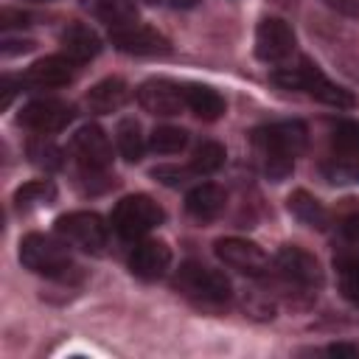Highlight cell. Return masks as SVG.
Masks as SVG:
<instances>
[{
	"label": "cell",
	"instance_id": "9c48e42d",
	"mask_svg": "<svg viewBox=\"0 0 359 359\" xmlns=\"http://www.w3.org/2000/svg\"><path fill=\"white\" fill-rule=\"evenodd\" d=\"M294 53V31L280 17H264L255 28V56L266 65H283Z\"/></svg>",
	"mask_w": 359,
	"mask_h": 359
},
{
	"label": "cell",
	"instance_id": "f546056e",
	"mask_svg": "<svg viewBox=\"0 0 359 359\" xmlns=\"http://www.w3.org/2000/svg\"><path fill=\"white\" fill-rule=\"evenodd\" d=\"M339 238L345 244L342 255H359V216H348L339 224Z\"/></svg>",
	"mask_w": 359,
	"mask_h": 359
},
{
	"label": "cell",
	"instance_id": "d4e9b609",
	"mask_svg": "<svg viewBox=\"0 0 359 359\" xmlns=\"http://www.w3.org/2000/svg\"><path fill=\"white\" fill-rule=\"evenodd\" d=\"M224 160H227V151H224L222 143H216V140H202V143L194 149V154H191V171H194L196 177H208V174H216V171L224 165Z\"/></svg>",
	"mask_w": 359,
	"mask_h": 359
},
{
	"label": "cell",
	"instance_id": "ac0fdd59",
	"mask_svg": "<svg viewBox=\"0 0 359 359\" xmlns=\"http://www.w3.org/2000/svg\"><path fill=\"white\" fill-rule=\"evenodd\" d=\"M126 101H129V84L123 79H118V76H109V79H101L98 84H93L87 98H84V104L95 115L118 112Z\"/></svg>",
	"mask_w": 359,
	"mask_h": 359
},
{
	"label": "cell",
	"instance_id": "484cf974",
	"mask_svg": "<svg viewBox=\"0 0 359 359\" xmlns=\"http://www.w3.org/2000/svg\"><path fill=\"white\" fill-rule=\"evenodd\" d=\"M323 177L334 185H359V154H334L323 165Z\"/></svg>",
	"mask_w": 359,
	"mask_h": 359
},
{
	"label": "cell",
	"instance_id": "7c38bea8",
	"mask_svg": "<svg viewBox=\"0 0 359 359\" xmlns=\"http://www.w3.org/2000/svg\"><path fill=\"white\" fill-rule=\"evenodd\" d=\"M70 121H73V107L59 98H34L20 112V123L36 135L62 132Z\"/></svg>",
	"mask_w": 359,
	"mask_h": 359
},
{
	"label": "cell",
	"instance_id": "d6986e66",
	"mask_svg": "<svg viewBox=\"0 0 359 359\" xmlns=\"http://www.w3.org/2000/svg\"><path fill=\"white\" fill-rule=\"evenodd\" d=\"M84 8L101 20L109 31L137 22V6L135 0H84Z\"/></svg>",
	"mask_w": 359,
	"mask_h": 359
},
{
	"label": "cell",
	"instance_id": "4dcf8cb0",
	"mask_svg": "<svg viewBox=\"0 0 359 359\" xmlns=\"http://www.w3.org/2000/svg\"><path fill=\"white\" fill-rule=\"evenodd\" d=\"M151 174H154V180H160L163 185H171V188L188 182V177H196V174L191 171V165H188V168H180V165H160V168H154Z\"/></svg>",
	"mask_w": 359,
	"mask_h": 359
},
{
	"label": "cell",
	"instance_id": "83f0119b",
	"mask_svg": "<svg viewBox=\"0 0 359 359\" xmlns=\"http://www.w3.org/2000/svg\"><path fill=\"white\" fill-rule=\"evenodd\" d=\"M337 278H339V292L359 306V255H339L337 258Z\"/></svg>",
	"mask_w": 359,
	"mask_h": 359
},
{
	"label": "cell",
	"instance_id": "836d02e7",
	"mask_svg": "<svg viewBox=\"0 0 359 359\" xmlns=\"http://www.w3.org/2000/svg\"><path fill=\"white\" fill-rule=\"evenodd\" d=\"M34 39H11V36H6L3 39V56H14V53H28V50H34Z\"/></svg>",
	"mask_w": 359,
	"mask_h": 359
},
{
	"label": "cell",
	"instance_id": "1f68e13d",
	"mask_svg": "<svg viewBox=\"0 0 359 359\" xmlns=\"http://www.w3.org/2000/svg\"><path fill=\"white\" fill-rule=\"evenodd\" d=\"M0 25H3L6 31H8V28H14V25L25 28V25H31V14L17 11V8H3V14H0Z\"/></svg>",
	"mask_w": 359,
	"mask_h": 359
},
{
	"label": "cell",
	"instance_id": "e0dca14e",
	"mask_svg": "<svg viewBox=\"0 0 359 359\" xmlns=\"http://www.w3.org/2000/svg\"><path fill=\"white\" fill-rule=\"evenodd\" d=\"M224 191L216 182H199L185 194V213L196 222H213L224 210Z\"/></svg>",
	"mask_w": 359,
	"mask_h": 359
},
{
	"label": "cell",
	"instance_id": "4fadbf2b",
	"mask_svg": "<svg viewBox=\"0 0 359 359\" xmlns=\"http://www.w3.org/2000/svg\"><path fill=\"white\" fill-rule=\"evenodd\" d=\"M137 101L146 112L171 118L185 109V87L171 79H146L137 87Z\"/></svg>",
	"mask_w": 359,
	"mask_h": 359
},
{
	"label": "cell",
	"instance_id": "277c9868",
	"mask_svg": "<svg viewBox=\"0 0 359 359\" xmlns=\"http://www.w3.org/2000/svg\"><path fill=\"white\" fill-rule=\"evenodd\" d=\"M174 289L199 306H222L230 300L233 286L222 269L199 261H185L174 275Z\"/></svg>",
	"mask_w": 359,
	"mask_h": 359
},
{
	"label": "cell",
	"instance_id": "2e32d148",
	"mask_svg": "<svg viewBox=\"0 0 359 359\" xmlns=\"http://www.w3.org/2000/svg\"><path fill=\"white\" fill-rule=\"evenodd\" d=\"M59 45H62V53L70 56L73 62L84 65L90 59H95L101 53V36L95 34V28H90L87 22H67L59 34Z\"/></svg>",
	"mask_w": 359,
	"mask_h": 359
},
{
	"label": "cell",
	"instance_id": "8992f818",
	"mask_svg": "<svg viewBox=\"0 0 359 359\" xmlns=\"http://www.w3.org/2000/svg\"><path fill=\"white\" fill-rule=\"evenodd\" d=\"M272 264H275V275H278L280 286L289 289V292L317 294V289L323 286L320 261L309 250H303L297 244H283Z\"/></svg>",
	"mask_w": 359,
	"mask_h": 359
},
{
	"label": "cell",
	"instance_id": "d590c367",
	"mask_svg": "<svg viewBox=\"0 0 359 359\" xmlns=\"http://www.w3.org/2000/svg\"><path fill=\"white\" fill-rule=\"evenodd\" d=\"M143 3H151V6H163V8H177V11H185V8H194L199 0H143Z\"/></svg>",
	"mask_w": 359,
	"mask_h": 359
},
{
	"label": "cell",
	"instance_id": "4316f807",
	"mask_svg": "<svg viewBox=\"0 0 359 359\" xmlns=\"http://www.w3.org/2000/svg\"><path fill=\"white\" fill-rule=\"evenodd\" d=\"M188 146V132L180 126H157L149 135V149L157 154H180Z\"/></svg>",
	"mask_w": 359,
	"mask_h": 359
},
{
	"label": "cell",
	"instance_id": "f1b7e54d",
	"mask_svg": "<svg viewBox=\"0 0 359 359\" xmlns=\"http://www.w3.org/2000/svg\"><path fill=\"white\" fill-rule=\"evenodd\" d=\"M331 146L337 154H359V121L342 118L331 126Z\"/></svg>",
	"mask_w": 359,
	"mask_h": 359
},
{
	"label": "cell",
	"instance_id": "ba28073f",
	"mask_svg": "<svg viewBox=\"0 0 359 359\" xmlns=\"http://www.w3.org/2000/svg\"><path fill=\"white\" fill-rule=\"evenodd\" d=\"M213 252L216 258L227 266V269H236L247 278H264L269 272V258L266 252L250 241V238H241V236H227V238H219L213 244Z\"/></svg>",
	"mask_w": 359,
	"mask_h": 359
},
{
	"label": "cell",
	"instance_id": "cb8c5ba5",
	"mask_svg": "<svg viewBox=\"0 0 359 359\" xmlns=\"http://www.w3.org/2000/svg\"><path fill=\"white\" fill-rule=\"evenodd\" d=\"M56 199V185L50 180H31L25 185H20L14 191V205L17 210H34V208H45Z\"/></svg>",
	"mask_w": 359,
	"mask_h": 359
},
{
	"label": "cell",
	"instance_id": "44dd1931",
	"mask_svg": "<svg viewBox=\"0 0 359 359\" xmlns=\"http://www.w3.org/2000/svg\"><path fill=\"white\" fill-rule=\"evenodd\" d=\"M286 208H289V213H292L300 224H306V227H317V230H323V227L328 224V210L323 208V202H320L314 194L303 191V188H297V191L289 194Z\"/></svg>",
	"mask_w": 359,
	"mask_h": 359
},
{
	"label": "cell",
	"instance_id": "8fae6325",
	"mask_svg": "<svg viewBox=\"0 0 359 359\" xmlns=\"http://www.w3.org/2000/svg\"><path fill=\"white\" fill-rule=\"evenodd\" d=\"M109 42L121 53H129V56H165L171 50V42L157 28H149V25H140V22L112 28Z\"/></svg>",
	"mask_w": 359,
	"mask_h": 359
},
{
	"label": "cell",
	"instance_id": "603a6c76",
	"mask_svg": "<svg viewBox=\"0 0 359 359\" xmlns=\"http://www.w3.org/2000/svg\"><path fill=\"white\" fill-rule=\"evenodd\" d=\"M25 151H28L31 163L36 168H42V171H59L65 165V151H62V146L50 135H34L28 140Z\"/></svg>",
	"mask_w": 359,
	"mask_h": 359
},
{
	"label": "cell",
	"instance_id": "30bf717a",
	"mask_svg": "<svg viewBox=\"0 0 359 359\" xmlns=\"http://www.w3.org/2000/svg\"><path fill=\"white\" fill-rule=\"evenodd\" d=\"M70 151L81 165V171H109L112 165V143L98 123L79 126L73 135Z\"/></svg>",
	"mask_w": 359,
	"mask_h": 359
},
{
	"label": "cell",
	"instance_id": "3957f363",
	"mask_svg": "<svg viewBox=\"0 0 359 359\" xmlns=\"http://www.w3.org/2000/svg\"><path fill=\"white\" fill-rule=\"evenodd\" d=\"M65 238H53L45 233H28L20 241V264L34 275H45L50 280H67L79 266L67 250Z\"/></svg>",
	"mask_w": 359,
	"mask_h": 359
},
{
	"label": "cell",
	"instance_id": "8d00e7d4",
	"mask_svg": "<svg viewBox=\"0 0 359 359\" xmlns=\"http://www.w3.org/2000/svg\"><path fill=\"white\" fill-rule=\"evenodd\" d=\"M31 3H53V0H31Z\"/></svg>",
	"mask_w": 359,
	"mask_h": 359
},
{
	"label": "cell",
	"instance_id": "9a60e30c",
	"mask_svg": "<svg viewBox=\"0 0 359 359\" xmlns=\"http://www.w3.org/2000/svg\"><path fill=\"white\" fill-rule=\"evenodd\" d=\"M171 266V247L160 238H140L129 252V272L140 280H160Z\"/></svg>",
	"mask_w": 359,
	"mask_h": 359
},
{
	"label": "cell",
	"instance_id": "ffe728a7",
	"mask_svg": "<svg viewBox=\"0 0 359 359\" xmlns=\"http://www.w3.org/2000/svg\"><path fill=\"white\" fill-rule=\"evenodd\" d=\"M185 107L202 121H219L227 109L219 90H213L208 84H185Z\"/></svg>",
	"mask_w": 359,
	"mask_h": 359
},
{
	"label": "cell",
	"instance_id": "6da1fadb",
	"mask_svg": "<svg viewBox=\"0 0 359 359\" xmlns=\"http://www.w3.org/2000/svg\"><path fill=\"white\" fill-rule=\"evenodd\" d=\"M250 143H252V157L258 171L266 180L280 182L294 171V160L306 151L309 129L300 121H275L252 129Z\"/></svg>",
	"mask_w": 359,
	"mask_h": 359
},
{
	"label": "cell",
	"instance_id": "d6a6232c",
	"mask_svg": "<svg viewBox=\"0 0 359 359\" xmlns=\"http://www.w3.org/2000/svg\"><path fill=\"white\" fill-rule=\"evenodd\" d=\"M323 3L348 20H359V0H323Z\"/></svg>",
	"mask_w": 359,
	"mask_h": 359
},
{
	"label": "cell",
	"instance_id": "7402d4cb",
	"mask_svg": "<svg viewBox=\"0 0 359 359\" xmlns=\"http://www.w3.org/2000/svg\"><path fill=\"white\" fill-rule=\"evenodd\" d=\"M115 146H118V154L126 160V163H137L149 146V140L143 137V129L135 118H121L118 126H115Z\"/></svg>",
	"mask_w": 359,
	"mask_h": 359
},
{
	"label": "cell",
	"instance_id": "e575fe53",
	"mask_svg": "<svg viewBox=\"0 0 359 359\" xmlns=\"http://www.w3.org/2000/svg\"><path fill=\"white\" fill-rule=\"evenodd\" d=\"M325 353H328V356H348V359H353V356H359V345H351V342H334V345L325 348Z\"/></svg>",
	"mask_w": 359,
	"mask_h": 359
},
{
	"label": "cell",
	"instance_id": "5b68a950",
	"mask_svg": "<svg viewBox=\"0 0 359 359\" xmlns=\"http://www.w3.org/2000/svg\"><path fill=\"white\" fill-rule=\"evenodd\" d=\"M165 219V210L149 194L123 196L112 210V230L123 241H140L151 230H157Z\"/></svg>",
	"mask_w": 359,
	"mask_h": 359
},
{
	"label": "cell",
	"instance_id": "5bb4252c",
	"mask_svg": "<svg viewBox=\"0 0 359 359\" xmlns=\"http://www.w3.org/2000/svg\"><path fill=\"white\" fill-rule=\"evenodd\" d=\"M79 62H73L70 56L65 53H50V56H42L36 59L25 76H22V84L28 87H36V90H56V87H67L76 76H79Z\"/></svg>",
	"mask_w": 359,
	"mask_h": 359
},
{
	"label": "cell",
	"instance_id": "52a82bcc",
	"mask_svg": "<svg viewBox=\"0 0 359 359\" xmlns=\"http://www.w3.org/2000/svg\"><path fill=\"white\" fill-rule=\"evenodd\" d=\"M53 230L70 247H76L81 252H90V255H101L107 241H109V230H107L104 219L95 210H70V213L56 219Z\"/></svg>",
	"mask_w": 359,
	"mask_h": 359
},
{
	"label": "cell",
	"instance_id": "7a4b0ae2",
	"mask_svg": "<svg viewBox=\"0 0 359 359\" xmlns=\"http://www.w3.org/2000/svg\"><path fill=\"white\" fill-rule=\"evenodd\" d=\"M278 87L283 90H294V93H306L309 98L320 101V104H328L334 109H353L356 107V98L351 90H345L342 84L331 81L311 59H297L294 65H280L272 70L269 76Z\"/></svg>",
	"mask_w": 359,
	"mask_h": 359
}]
</instances>
